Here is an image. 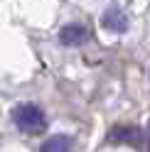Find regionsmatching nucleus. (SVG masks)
<instances>
[{
  "label": "nucleus",
  "mask_w": 150,
  "mask_h": 152,
  "mask_svg": "<svg viewBox=\"0 0 150 152\" xmlns=\"http://www.w3.org/2000/svg\"><path fill=\"white\" fill-rule=\"evenodd\" d=\"M89 27L86 25H81V22H71V25H64L62 30H59V42L64 47H79L84 42H89Z\"/></svg>",
  "instance_id": "3"
},
{
  "label": "nucleus",
  "mask_w": 150,
  "mask_h": 152,
  "mask_svg": "<svg viewBox=\"0 0 150 152\" xmlns=\"http://www.w3.org/2000/svg\"><path fill=\"white\" fill-rule=\"evenodd\" d=\"M69 150H71V137L64 135V132L49 135L40 147V152H69Z\"/></svg>",
  "instance_id": "5"
},
{
  "label": "nucleus",
  "mask_w": 150,
  "mask_h": 152,
  "mask_svg": "<svg viewBox=\"0 0 150 152\" xmlns=\"http://www.w3.org/2000/svg\"><path fill=\"white\" fill-rule=\"evenodd\" d=\"M108 142H113V145H128V147H140L145 142V132L138 125H113L108 130Z\"/></svg>",
  "instance_id": "2"
},
{
  "label": "nucleus",
  "mask_w": 150,
  "mask_h": 152,
  "mask_svg": "<svg viewBox=\"0 0 150 152\" xmlns=\"http://www.w3.org/2000/svg\"><path fill=\"white\" fill-rule=\"evenodd\" d=\"M148 150H150V125H148Z\"/></svg>",
  "instance_id": "6"
},
{
  "label": "nucleus",
  "mask_w": 150,
  "mask_h": 152,
  "mask_svg": "<svg viewBox=\"0 0 150 152\" xmlns=\"http://www.w3.org/2000/svg\"><path fill=\"white\" fill-rule=\"evenodd\" d=\"M12 123L22 132H42L47 128V118L42 108H37L35 103H20V106H15L12 110Z\"/></svg>",
  "instance_id": "1"
},
{
  "label": "nucleus",
  "mask_w": 150,
  "mask_h": 152,
  "mask_svg": "<svg viewBox=\"0 0 150 152\" xmlns=\"http://www.w3.org/2000/svg\"><path fill=\"white\" fill-rule=\"evenodd\" d=\"M101 25H104V30H108V32L123 34V32H128L130 20H128V15L121 10V7H108V10L101 15Z\"/></svg>",
  "instance_id": "4"
}]
</instances>
